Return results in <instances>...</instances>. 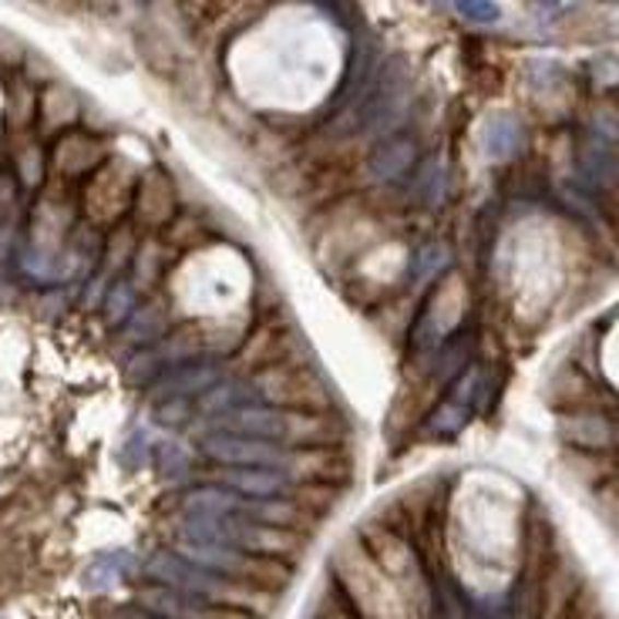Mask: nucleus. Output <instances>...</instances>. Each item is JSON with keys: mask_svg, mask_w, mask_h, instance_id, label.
Returning <instances> with one entry per match:
<instances>
[{"mask_svg": "<svg viewBox=\"0 0 619 619\" xmlns=\"http://www.w3.org/2000/svg\"><path fill=\"white\" fill-rule=\"evenodd\" d=\"M199 619H253L249 612H240V609H230V606H212L206 609Z\"/></svg>", "mask_w": 619, "mask_h": 619, "instance_id": "obj_1", "label": "nucleus"}]
</instances>
